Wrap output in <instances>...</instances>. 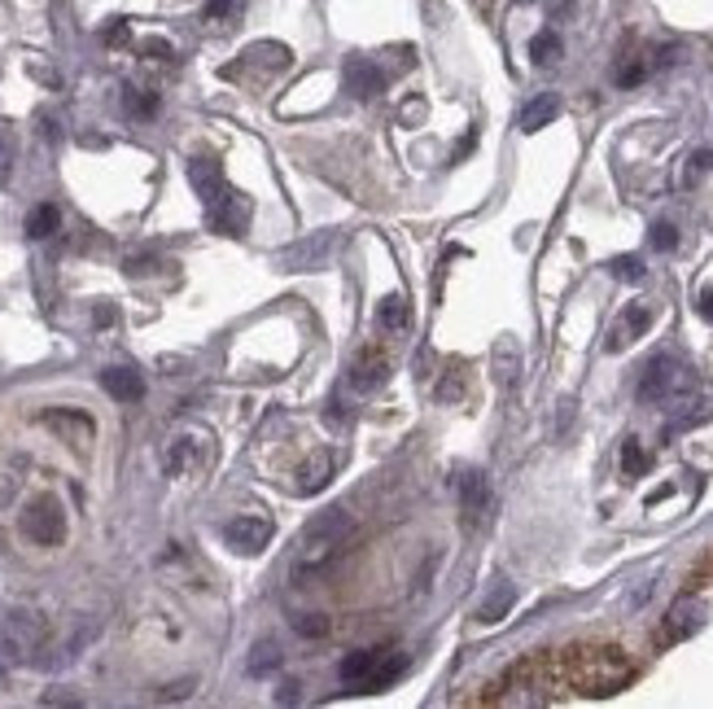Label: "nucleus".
Returning <instances> with one entry per match:
<instances>
[{
  "label": "nucleus",
  "mask_w": 713,
  "mask_h": 709,
  "mask_svg": "<svg viewBox=\"0 0 713 709\" xmlns=\"http://www.w3.org/2000/svg\"><path fill=\"white\" fill-rule=\"evenodd\" d=\"M403 670H408V657L394 652V648H355L338 666L342 683L355 688V692H385Z\"/></svg>",
  "instance_id": "3"
},
{
  "label": "nucleus",
  "mask_w": 713,
  "mask_h": 709,
  "mask_svg": "<svg viewBox=\"0 0 713 709\" xmlns=\"http://www.w3.org/2000/svg\"><path fill=\"white\" fill-rule=\"evenodd\" d=\"M376 320H381V329H390V333H408V329H412V307H408V298H399V293L381 298Z\"/></svg>",
  "instance_id": "22"
},
{
  "label": "nucleus",
  "mask_w": 713,
  "mask_h": 709,
  "mask_svg": "<svg viewBox=\"0 0 713 709\" xmlns=\"http://www.w3.org/2000/svg\"><path fill=\"white\" fill-rule=\"evenodd\" d=\"M701 618H705L701 600L683 596V600L670 609V618H665V627H661V639H665V643H674V639H687L692 631H701Z\"/></svg>",
  "instance_id": "13"
},
{
  "label": "nucleus",
  "mask_w": 713,
  "mask_h": 709,
  "mask_svg": "<svg viewBox=\"0 0 713 709\" xmlns=\"http://www.w3.org/2000/svg\"><path fill=\"white\" fill-rule=\"evenodd\" d=\"M13 158H18V141H13L9 123H0V184L9 180V171H13Z\"/></svg>",
  "instance_id": "30"
},
{
  "label": "nucleus",
  "mask_w": 713,
  "mask_h": 709,
  "mask_svg": "<svg viewBox=\"0 0 713 709\" xmlns=\"http://www.w3.org/2000/svg\"><path fill=\"white\" fill-rule=\"evenodd\" d=\"M44 426L53 429V433H62L71 447H83L92 433H97V426H92V417H83V412H71V408H53V412H44L40 417Z\"/></svg>",
  "instance_id": "14"
},
{
  "label": "nucleus",
  "mask_w": 713,
  "mask_h": 709,
  "mask_svg": "<svg viewBox=\"0 0 713 709\" xmlns=\"http://www.w3.org/2000/svg\"><path fill=\"white\" fill-rule=\"evenodd\" d=\"M643 74H647V62H643V58H626V62L613 71V79H617V88H635V83H643Z\"/></svg>",
  "instance_id": "31"
},
{
  "label": "nucleus",
  "mask_w": 713,
  "mask_h": 709,
  "mask_svg": "<svg viewBox=\"0 0 713 709\" xmlns=\"http://www.w3.org/2000/svg\"><path fill=\"white\" fill-rule=\"evenodd\" d=\"M101 386H106V395L119 399V403L144 399V377L137 368H106V372H101Z\"/></svg>",
  "instance_id": "17"
},
{
  "label": "nucleus",
  "mask_w": 713,
  "mask_h": 709,
  "mask_svg": "<svg viewBox=\"0 0 713 709\" xmlns=\"http://www.w3.org/2000/svg\"><path fill=\"white\" fill-rule=\"evenodd\" d=\"M202 465H207V433H180V438L167 447V473H171V478L198 473Z\"/></svg>",
  "instance_id": "10"
},
{
  "label": "nucleus",
  "mask_w": 713,
  "mask_h": 709,
  "mask_svg": "<svg viewBox=\"0 0 713 709\" xmlns=\"http://www.w3.org/2000/svg\"><path fill=\"white\" fill-rule=\"evenodd\" d=\"M351 530H355V521H351V512H342V508H329V512H320L302 535H298V557H293V573L298 578H307V573H315V569H324L338 552H342V543L351 539Z\"/></svg>",
  "instance_id": "2"
},
{
  "label": "nucleus",
  "mask_w": 713,
  "mask_h": 709,
  "mask_svg": "<svg viewBox=\"0 0 713 709\" xmlns=\"http://www.w3.org/2000/svg\"><path fill=\"white\" fill-rule=\"evenodd\" d=\"M647 329H652V307H643V302L622 307V311H617V320H613V329H609L604 351L617 354V351H626V347H635Z\"/></svg>",
  "instance_id": "8"
},
{
  "label": "nucleus",
  "mask_w": 713,
  "mask_h": 709,
  "mask_svg": "<svg viewBox=\"0 0 713 709\" xmlns=\"http://www.w3.org/2000/svg\"><path fill=\"white\" fill-rule=\"evenodd\" d=\"M9 643H13L18 652H31V648L40 643V622H36V613H9Z\"/></svg>",
  "instance_id": "23"
},
{
  "label": "nucleus",
  "mask_w": 713,
  "mask_h": 709,
  "mask_svg": "<svg viewBox=\"0 0 713 709\" xmlns=\"http://www.w3.org/2000/svg\"><path fill=\"white\" fill-rule=\"evenodd\" d=\"M460 508H464V521H469V526H478V521L486 517V508H491V482H486V473H464V478H460Z\"/></svg>",
  "instance_id": "15"
},
{
  "label": "nucleus",
  "mask_w": 713,
  "mask_h": 709,
  "mask_svg": "<svg viewBox=\"0 0 713 709\" xmlns=\"http://www.w3.org/2000/svg\"><path fill=\"white\" fill-rule=\"evenodd\" d=\"M333 451H315L302 469H298V482H293V491H302V496H315V491H324L329 487V478H333Z\"/></svg>",
  "instance_id": "18"
},
{
  "label": "nucleus",
  "mask_w": 713,
  "mask_h": 709,
  "mask_svg": "<svg viewBox=\"0 0 713 709\" xmlns=\"http://www.w3.org/2000/svg\"><path fill=\"white\" fill-rule=\"evenodd\" d=\"M58 223H62V214H58V207H36V211L27 214V237L31 241H44V237H53L58 232Z\"/></svg>",
  "instance_id": "24"
},
{
  "label": "nucleus",
  "mask_w": 713,
  "mask_h": 709,
  "mask_svg": "<svg viewBox=\"0 0 713 709\" xmlns=\"http://www.w3.org/2000/svg\"><path fill=\"white\" fill-rule=\"evenodd\" d=\"M123 110H128L132 119H153V114H158V92L123 88Z\"/></svg>",
  "instance_id": "26"
},
{
  "label": "nucleus",
  "mask_w": 713,
  "mask_h": 709,
  "mask_svg": "<svg viewBox=\"0 0 713 709\" xmlns=\"http://www.w3.org/2000/svg\"><path fill=\"white\" fill-rule=\"evenodd\" d=\"M241 13H245V0H207V9H202L207 22H223V27H237Z\"/></svg>",
  "instance_id": "27"
},
{
  "label": "nucleus",
  "mask_w": 713,
  "mask_h": 709,
  "mask_svg": "<svg viewBox=\"0 0 713 709\" xmlns=\"http://www.w3.org/2000/svg\"><path fill=\"white\" fill-rule=\"evenodd\" d=\"M281 666V648L277 643H254V657H250V675H268Z\"/></svg>",
  "instance_id": "29"
},
{
  "label": "nucleus",
  "mask_w": 713,
  "mask_h": 709,
  "mask_svg": "<svg viewBox=\"0 0 713 709\" xmlns=\"http://www.w3.org/2000/svg\"><path fill=\"white\" fill-rule=\"evenodd\" d=\"M189 184H193V193L202 198V207H211L214 198L228 189V184H223V167H219L214 158H193V162H189Z\"/></svg>",
  "instance_id": "16"
},
{
  "label": "nucleus",
  "mask_w": 713,
  "mask_h": 709,
  "mask_svg": "<svg viewBox=\"0 0 713 709\" xmlns=\"http://www.w3.org/2000/svg\"><path fill=\"white\" fill-rule=\"evenodd\" d=\"M460 386H464V381H460V372H451V381H446V386H438V399H460Z\"/></svg>",
  "instance_id": "37"
},
{
  "label": "nucleus",
  "mask_w": 713,
  "mask_h": 709,
  "mask_svg": "<svg viewBox=\"0 0 713 709\" xmlns=\"http://www.w3.org/2000/svg\"><path fill=\"white\" fill-rule=\"evenodd\" d=\"M482 4H491V0H482Z\"/></svg>",
  "instance_id": "42"
},
{
  "label": "nucleus",
  "mask_w": 713,
  "mask_h": 709,
  "mask_svg": "<svg viewBox=\"0 0 713 709\" xmlns=\"http://www.w3.org/2000/svg\"><path fill=\"white\" fill-rule=\"evenodd\" d=\"M692 368L674 354H652L643 363V377H640V399L643 403H679L687 390H692Z\"/></svg>",
  "instance_id": "4"
},
{
  "label": "nucleus",
  "mask_w": 713,
  "mask_h": 709,
  "mask_svg": "<svg viewBox=\"0 0 713 709\" xmlns=\"http://www.w3.org/2000/svg\"><path fill=\"white\" fill-rule=\"evenodd\" d=\"M512 605H516V587H512V582H495V591L478 605V622H482V627H495V622L508 618Z\"/></svg>",
  "instance_id": "21"
},
{
  "label": "nucleus",
  "mask_w": 713,
  "mask_h": 709,
  "mask_svg": "<svg viewBox=\"0 0 713 709\" xmlns=\"http://www.w3.org/2000/svg\"><path fill=\"white\" fill-rule=\"evenodd\" d=\"M385 377H390V354L385 351H363L351 363V390H359V395H368V390H376V386H385Z\"/></svg>",
  "instance_id": "12"
},
{
  "label": "nucleus",
  "mask_w": 713,
  "mask_h": 709,
  "mask_svg": "<svg viewBox=\"0 0 713 709\" xmlns=\"http://www.w3.org/2000/svg\"><path fill=\"white\" fill-rule=\"evenodd\" d=\"M123 36H128V27H123V22H119V27H110V31H106V40H110V44H114V40H123Z\"/></svg>",
  "instance_id": "39"
},
{
  "label": "nucleus",
  "mask_w": 713,
  "mask_h": 709,
  "mask_svg": "<svg viewBox=\"0 0 713 709\" xmlns=\"http://www.w3.org/2000/svg\"><path fill=\"white\" fill-rule=\"evenodd\" d=\"M635 675L631 657L622 648H609V643H586V648H565V652H552V679L556 688H578L586 697H613L617 688H626Z\"/></svg>",
  "instance_id": "1"
},
{
  "label": "nucleus",
  "mask_w": 713,
  "mask_h": 709,
  "mask_svg": "<svg viewBox=\"0 0 713 709\" xmlns=\"http://www.w3.org/2000/svg\"><path fill=\"white\" fill-rule=\"evenodd\" d=\"M561 36L556 31H539L534 40H530V58H534V67H552V62H561Z\"/></svg>",
  "instance_id": "25"
},
{
  "label": "nucleus",
  "mask_w": 713,
  "mask_h": 709,
  "mask_svg": "<svg viewBox=\"0 0 713 709\" xmlns=\"http://www.w3.org/2000/svg\"><path fill=\"white\" fill-rule=\"evenodd\" d=\"M293 627H298V636H307V639L329 636V618H320V613H307V618H293Z\"/></svg>",
  "instance_id": "33"
},
{
  "label": "nucleus",
  "mask_w": 713,
  "mask_h": 709,
  "mask_svg": "<svg viewBox=\"0 0 713 709\" xmlns=\"http://www.w3.org/2000/svg\"><path fill=\"white\" fill-rule=\"evenodd\" d=\"M22 535H27L31 543H40V548H58V543L67 539V512H62V503L53 496L31 499L27 512H22Z\"/></svg>",
  "instance_id": "5"
},
{
  "label": "nucleus",
  "mask_w": 713,
  "mask_h": 709,
  "mask_svg": "<svg viewBox=\"0 0 713 709\" xmlns=\"http://www.w3.org/2000/svg\"><path fill=\"white\" fill-rule=\"evenodd\" d=\"M333 246H338V237H333V232H315V237H307V241L289 246L285 254H281V268H285V272L324 268V263H329V254H333Z\"/></svg>",
  "instance_id": "9"
},
{
  "label": "nucleus",
  "mask_w": 713,
  "mask_h": 709,
  "mask_svg": "<svg viewBox=\"0 0 713 709\" xmlns=\"http://www.w3.org/2000/svg\"><path fill=\"white\" fill-rule=\"evenodd\" d=\"M710 167H713V153L705 149V153H696V158H692V171H687V180H696V176H701V171H710Z\"/></svg>",
  "instance_id": "36"
},
{
  "label": "nucleus",
  "mask_w": 713,
  "mask_h": 709,
  "mask_svg": "<svg viewBox=\"0 0 713 709\" xmlns=\"http://www.w3.org/2000/svg\"><path fill=\"white\" fill-rule=\"evenodd\" d=\"M696 307H701V316L713 324V293H701V302H696Z\"/></svg>",
  "instance_id": "38"
},
{
  "label": "nucleus",
  "mask_w": 713,
  "mask_h": 709,
  "mask_svg": "<svg viewBox=\"0 0 713 709\" xmlns=\"http://www.w3.org/2000/svg\"><path fill=\"white\" fill-rule=\"evenodd\" d=\"M556 114H561V97H556V92H543V97H534V101L521 110V132H543Z\"/></svg>",
  "instance_id": "20"
},
{
  "label": "nucleus",
  "mask_w": 713,
  "mask_h": 709,
  "mask_svg": "<svg viewBox=\"0 0 713 709\" xmlns=\"http://www.w3.org/2000/svg\"><path fill=\"white\" fill-rule=\"evenodd\" d=\"M289 62H293V53H289L285 44H277V40L250 44V49L241 53V67H259V71H285Z\"/></svg>",
  "instance_id": "19"
},
{
  "label": "nucleus",
  "mask_w": 713,
  "mask_h": 709,
  "mask_svg": "<svg viewBox=\"0 0 713 709\" xmlns=\"http://www.w3.org/2000/svg\"><path fill=\"white\" fill-rule=\"evenodd\" d=\"M342 79H347V92H351L355 101H376V97L385 92V74L376 71L368 58H351V62L342 67Z\"/></svg>",
  "instance_id": "11"
},
{
  "label": "nucleus",
  "mask_w": 713,
  "mask_h": 709,
  "mask_svg": "<svg viewBox=\"0 0 713 709\" xmlns=\"http://www.w3.org/2000/svg\"><path fill=\"white\" fill-rule=\"evenodd\" d=\"M609 268H613V277H622V281H643V259H640V254H622V259H613Z\"/></svg>",
  "instance_id": "32"
},
{
  "label": "nucleus",
  "mask_w": 713,
  "mask_h": 709,
  "mask_svg": "<svg viewBox=\"0 0 713 709\" xmlns=\"http://www.w3.org/2000/svg\"><path fill=\"white\" fill-rule=\"evenodd\" d=\"M272 535H277V526L268 521V517H232L228 526H223V539H228V548H237V552H245V557H254V552H263L268 543H272Z\"/></svg>",
  "instance_id": "7"
},
{
  "label": "nucleus",
  "mask_w": 713,
  "mask_h": 709,
  "mask_svg": "<svg viewBox=\"0 0 713 709\" xmlns=\"http://www.w3.org/2000/svg\"><path fill=\"white\" fill-rule=\"evenodd\" d=\"M250 214H254V207H250V198H245V193L223 189L211 207H207V223H211L214 232H223V237H245Z\"/></svg>",
  "instance_id": "6"
},
{
  "label": "nucleus",
  "mask_w": 713,
  "mask_h": 709,
  "mask_svg": "<svg viewBox=\"0 0 713 709\" xmlns=\"http://www.w3.org/2000/svg\"><path fill=\"white\" fill-rule=\"evenodd\" d=\"M652 246H656V250H674V246H679V228H674V223H656V228H652Z\"/></svg>",
  "instance_id": "34"
},
{
  "label": "nucleus",
  "mask_w": 713,
  "mask_h": 709,
  "mask_svg": "<svg viewBox=\"0 0 713 709\" xmlns=\"http://www.w3.org/2000/svg\"><path fill=\"white\" fill-rule=\"evenodd\" d=\"M643 469H647V456H643L640 438H626V442H622V473H626V478H640Z\"/></svg>",
  "instance_id": "28"
},
{
  "label": "nucleus",
  "mask_w": 713,
  "mask_h": 709,
  "mask_svg": "<svg viewBox=\"0 0 713 709\" xmlns=\"http://www.w3.org/2000/svg\"><path fill=\"white\" fill-rule=\"evenodd\" d=\"M696 578H713V552H710V561L696 569Z\"/></svg>",
  "instance_id": "40"
},
{
  "label": "nucleus",
  "mask_w": 713,
  "mask_h": 709,
  "mask_svg": "<svg viewBox=\"0 0 713 709\" xmlns=\"http://www.w3.org/2000/svg\"><path fill=\"white\" fill-rule=\"evenodd\" d=\"M516 4H534V0H516Z\"/></svg>",
  "instance_id": "41"
},
{
  "label": "nucleus",
  "mask_w": 713,
  "mask_h": 709,
  "mask_svg": "<svg viewBox=\"0 0 713 709\" xmlns=\"http://www.w3.org/2000/svg\"><path fill=\"white\" fill-rule=\"evenodd\" d=\"M144 58H158V62H171V58H175V49H171L167 40H144Z\"/></svg>",
  "instance_id": "35"
}]
</instances>
